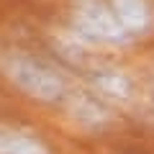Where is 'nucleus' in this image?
Listing matches in <instances>:
<instances>
[{
  "label": "nucleus",
  "mask_w": 154,
  "mask_h": 154,
  "mask_svg": "<svg viewBox=\"0 0 154 154\" xmlns=\"http://www.w3.org/2000/svg\"><path fill=\"white\" fill-rule=\"evenodd\" d=\"M3 72L23 95L33 98L36 103H59L67 95L64 77L33 54L18 49L3 54Z\"/></svg>",
  "instance_id": "f257e3e1"
},
{
  "label": "nucleus",
  "mask_w": 154,
  "mask_h": 154,
  "mask_svg": "<svg viewBox=\"0 0 154 154\" xmlns=\"http://www.w3.org/2000/svg\"><path fill=\"white\" fill-rule=\"evenodd\" d=\"M69 21L77 36L85 41H93V44L123 46L131 41L121 28L108 0H72Z\"/></svg>",
  "instance_id": "f03ea898"
},
{
  "label": "nucleus",
  "mask_w": 154,
  "mask_h": 154,
  "mask_svg": "<svg viewBox=\"0 0 154 154\" xmlns=\"http://www.w3.org/2000/svg\"><path fill=\"white\" fill-rule=\"evenodd\" d=\"M90 85L95 88V93L105 103L126 105L134 98L131 75H126L118 67H95V69H90Z\"/></svg>",
  "instance_id": "7ed1b4c3"
},
{
  "label": "nucleus",
  "mask_w": 154,
  "mask_h": 154,
  "mask_svg": "<svg viewBox=\"0 0 154 154\" xmlns=\"http://www.w3.org/2000/svg\"><path fill=\"white\" fill-rule=\"evenodd\" d=\"M128 38L144 36L154 28V8L149 0H108Z\"/></svg>",
  "instance_id": "20e7f679"
},
{
  "label": "nucleus",
  "mask_w": 154,
  "mask_h": 154,
  "mask_svg": "<svg viewBox=\"0 0 154 154\" xmlns=\"http://www.w3.org/2000/svg\"><path fill=\"white\" fill-rule=\"evenodd\" d=\"M64 100H67V108H69L72 118L77 123H82L88 128H105L110 123V113L103 105V100L93 98V95H85V93H67Z\"/></svg>",
  "instance_id": "39448f33"
},
{
  "label": "nucleus",
  "mask_w": 154,
  "mask_h": 154,
  "mask_svg": "<svg viewBox=\"0 0 154 154\" xmlns=\"http://www.w3.org/2000/svg\"><path fill=\"white\" fill-rule=\"evenodd\" d=\"M0 154H51V152L31 131L0 128Z\"/></svg>",
  "instance_id": "423d86ee"
}]
</instances>
